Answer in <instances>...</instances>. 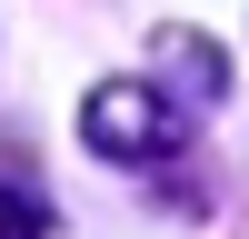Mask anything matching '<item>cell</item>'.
<instances>
[{
	"label": "cell",
	"mask_w": 249,
	"mask_h": 239,
	"mask_svg": "<svg viewBox=\"0 0 249 239\" xmlns=\"http://www.w3.org/2000/svg\"><path fill=\"white\" fill-rule=\"evenodd\" d=\"M219 100V50L210 40H170V60H160V80H100L90 110H80V139H90L100 159H179L199 130V110Z\"/></svg>",
	"instance_id": "obj_1"
},
{
	"label": "cell",
	"mask_w": 249,
	"mask_h": 239,
	"mask_svg": "<svg viewBox=\"0 0 249 239\" xmlns=\"http://www.w3.org/2000/svg\"><path fill=\"white\" fill-rule=\"evenodd\" d=\"M0 239H40V209H30L20 189H0Z\"/></svg>",
	"instance_id": "obj_2"
}]
</instances>
